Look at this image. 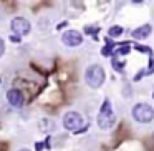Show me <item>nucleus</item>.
<instances>
[{"label": "nucleus", "instance_id": "obj_1", "mask_svg": "<svg viewBox=\"0 0 154 151\" xmlns=\"http://www.w3.org/2000/svg\"><path fill=\"white\" fill-rule=\"evenodd\" d=\"M104 80H106V73H104V68L101 65L94 63L85 70V81L90 88H100L103 87Z\"/></svg>", "mask_w": 154, "mask_h": 151}, {"label": "nucleus", "instance_id": "obj_2", "mask_svg": "<svg viewBox=\"0 0 154 151\" xmlns=\"http://www.w3.org/2000/svg\"><path fill=\"white\" fill-rule=\"evenodd\" d=\"M98 126L101 130H109L113 128L114 121H116V116H114V111H113V105H111V100H104L103 105L100 108V113H98Z\"/></svg>", "mask_w": 154, "mask_h": 151}, {"label": "nucleus", "instance_id": "obj_3", "mask_svg": "<svg viewBox=\"0 0 154 151\" xmlns=\"http://www.w3.org/2000/svg\"><path fill=\"white\" fill-rule=\"evenodd\" d=\"M131 116L137 123H151L154 120V108L147 103H136L131 108Z\"/></svg>", "mask_w": 154, "mask_h": 151}, {"label": "nucleus", "instance_id": "obj_4", "mask_svg": "<svg viewBox=\"0 0 154 151\" xmlns=\"http://www.w3.org/2000/svg\"><path fill=\"white\" fill-rule=\"evenodd\" d=\"M63 126L65 130L73 131V133H81V131L86 130V124H85V118L81 116L78 111H68L63 116Z\"/></svg>", "mask_w": 154, "mask_h": 151}, {"label": "nucleus", "instance_id": "obj_5", "mask_svg": "<svg viewBox=\"0 0 154 151\" xmlns=\"http://www.w3.org/2000/svg\"><path fill=\"white\" fill-rule=\"evenodd\" d=\"M61 42H63L65 47H70V48L80 47L83 43V33L78 30H66L61 35Z\"/></svg>", "mask_w": 154, "mask_h": 151}, {"label": "nucleus", "instance_id": "obj_6", "mask_svg": "<svg viewBox=\"0 0 154 151\" xmlns=\"http://www.w3.org/2000/svg\"><path fill=\"white\" fill-rule=\"evenodd\" d=\"M10 28H12V32H14V33L20 35V37H25V35L30 33L32 25H30V22H28L27 18L15 17L14 20H12V24H10Z\"/></svg>", "mask_w": 154, "mask_h": 151}, {"label": "nucleus", "instance_id": "obj_7", "mask_svg": "<svg viewBox=\"0 0 154 151\" xmlns=\"http://www.w3.org/2000/svg\"><path fill=\"white\" fill-rule=\"evenodd\" d=\"M7 101L15 108H22L25 105V96H23V93H22L20 90L12 88V90L7 91Z\"/></svg>", "mask_w": 154, "mask_h": 151}, {"label": "nucleus", "instance_id": "obj_8", "mask_svg": "<svg viewBox=\"0 0 154 151\" xmlns=\"http://www.w3.org/2000/svg\"><path fill=\"white\" fill-rule=\"evenodd\" d=\"M152 25L151 24H144L141 25V27H136L133 32H131V37L134 38V40H146V38H149V35L152 33Z\"/></svg>", "mask_w": 154, "mask_h": 151}, {"label": "nucleus", "instance_id": "obj_9", "mask_svg": "<svg viewBox=\"0 0 154 151\" xmlns=\"http://www.w3.org/2000/svg\"><path fill=\"white\" fill-rule=\"evenodd\" d=\"M101 55H103L104 58L114 57V40H109V37L106 38V43L101 48Z\"/></svg>", "mask_w": 154, "mask_h": 151}, {"label": "nucleus", "instance_id": "obj_10", "mask_svg": "<svg viewBox=\"0 0 154 151\" xmlns=\"http://www.w3.org/2000/svg\"><path fill=\"white\" fill-rule=\"evenodd\" d=\"M111 67H113L114 71H118V73H123L124 68H126V61H124V60H119L118 57H111Z\"/></svg>", "mask_w": 154, "mask_h": 151}, {"label": "nucleus", "instance_id": "obj_11", "mask_svg": "<svg viewBox=\"0 0 154 151\" xmlns=\"http://www.w3.org/2000/svg\"><path fill=\"white\" fill-rule=\"evenodd\" d=\"M129 52H131L129 43H128V42H124L123 45H119V47L114 50V57H126V55H129Z\"/></svg>", "mask_w": 154, "mask_h": 151}, {"label": "nucleus", "instance_id": "obj_12", "mask_svg": "<svg viewBox=\"0 0 154 151\" xmlns=\"http://www.w3.org/2000/svg\"><path fill=\"white\" fill-rule=\"evenodd\" d=\"M123 32H124V28L121 27V25H113V27L108 28V37L109 38H118V37L123 35Z\"/></svg>", "mask_w": 154, "mask_h": 151}, {"label": "nucleus", "instance_id": "obj_13", "mask_svg": "<svg viewBox=\"0 0 154 151\" xmlns=\"http://www.w3.org/2000/svg\"><path fill=\"white\" fill-rule=\"evenodd\" d=\"M134 50L136 52H139V53H143V55H154V52H152V48L151 47H147V45H141V43H136L134 45Z\"/></svg>", "mask_w": 154, "mask_h": 151}, {"label": "nucleus", "instance_id": "obj_14", "mask_svg": "<svg viewBox=\"0 0 154 151\" xmlns=\"http://www.w3.org/2000/svg\"><path fill=\"white\" fill-rule=\"evenodd\" d=\"M100 30H101L100 27H93V25H88V27H85V33H86V35H91V37L94 38V40H98L96 33H98Z\"/></svg>", "mask_w": 154, "mask_h": 151}, {"label": "nucleus", "instance_id": "obj_15", "mask_svg": "<svg viewBox=\"0 0 154 151\" xmlns=\"http://www.w3.org/2000/svg\"><path fill=\"white\" fill-rule=\"evenodd\" d=\"M154 73V55L149 57V61H147V68H146V75H152Z\"/></svg>", "mask_w": 154, "mask_h": 151}, {"label": "nucleus", "instance_id": "obj_16", "mask_svg": "<svg viewBox=\"0 0 154 151\" xmlns=\"http://www.w3.org/2000/svg\"><path fill=\"white\" fill-rule=\"evenodd\" d=\"M146 75V70H139L136 75H134V81H141V78Z\"/></svg>", "mask_w": 154, "mask_h": 151}, {"label": "nucleus", "instance_id": "obj_17", "mask_svg": "<svg viewBox=\"0 0 154 151\" xmlns=\"http://www.w3.org/2000/svg\"><path fill=\"white\" fill-rule=\"evenodd\" d=\"M8 40L14 42V43H20V35L14 33V35H10V37H8Z\"/></svg>", "mask_w": 154, "mask_h": 151}, {"label": "nucleus", "instance_id": "obj_18", "mask_svg": "<svg viewBox=\"0 0 154 151\" xmlns=\"http://www.w3.org/2000/svg\"><path fill=\"white\" fill-rule=\"evenodd\" d=\"M5 53V42H4V38L0 37V57Z\"/></svg>", "mask_w": 154, "mask_h": 151}, {"label": "nucleus", "instance_id": "obj_19", "mask_svg": "<svg viewBox=\"0 0 154 151\" xmlns=\"http://www.w3.org/2000/svg\"><path fill=\"white\" fill-rule=\"evenodd\" d=\"M43 146H45V144L42 143V141H38V143H35V149H37V151H42V149H43Z\"/></svg>", "mask_w": 154, "mask_h": 151}, {"label": "nucleus", "instance_id": "obj_20", "mask_svg": "<svg viewBox=\"0 0 154 151\" xmlns=\"http://www.w3.org/2000/svg\"><path fill=\"white\" fill-rule=\"evenodd\" d=\"M131 2H133L134 5H141V4L144 2V0H131Z\"/></svg>", "mask_w": 154, "mask_h": 151}, {"label": "nucleus", "instance_id": "obj_21", "mask_svg": "<svg viewBox=\"0 0 154 151\" xmlns=\"http://www.w3.org/2000/svg\"><path fill=\"white\" fill-rule=\"evenodd\" d=\"M63 27H66V22H63V24H60V25H58V30H61V28H63Z\"/></svg>", "mask_w": 154, "mask_h": 151}, {"label": "nucleus", "instance_id": "obj_22", "mask_svg": "<svg viewBox=\"0 0 154 151\" xmlns=\"http://www.w3.org/2000/svg\"><path fill=\"white\" fill-rule=\"evenodd\" d=\"M18 151H30V149H27V148H22V149H18Z\"/></svg>", "mask_w": 154, "mask_h": 151}, {"label": "nucleus", "instance_id": "obj_23", "mask_svg": "<svg viewBox=\"0 0 154 151\" xmlns=\"http://www.w3.org/2000/svg\"><path fill=\"white\" fill-rule=\"evenodd\" d=\"M152 98H154V93H152Z\"/></svg>", "mask_w": 154, "mask_h": 151}]
</instances>
